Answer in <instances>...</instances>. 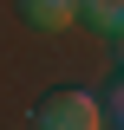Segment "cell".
<instances>
[{
    "label": "cell",
    "mask_w": 124,
    "mask_h": 130,
    "mask_svg": "<svg viewBox=\"0 0 124 130\" xmlns=\"http://www.w3.org/2000/svg\"><path fill=\"white\" fill-rule=\"evenodd\" d=\"M20 13H26L33 26H46V32H65L78 20V0H20Z\"/></svg>",
    "instance_id": "2"
},
{
    "label": "cell",
    "mask_w": 124,
    "mask_h": 130,
    "mask_svg": "<svg viewBox=\"0 0 124 130\" xmlns=\"http://www.w3.org/2000/svg\"><path fill=\"white\" fill-rule=\"evenodd\" d=\"M105 117H111V124H124V78L105 91Z\"/></svg>",
    "instance_id": "4"
},
{
    "label": "cell",
    "mask_w": 124,
    "mask_h": 130,
    "mask_svg": "<svg viewBox=\"0 0 124 130\" xmlns=\"http://www.w3.org/2000/svg\"><path fill=\"white\" fill-rule=\"evenodd\" d=\"M78 13L92 20L98 32H124V0H78Z\"/></svg>",
    "instance_id": "3"
},
{
    "label": "cell",
    "mask_w": 124,
    "mask_h": 130,
    "mask_svg": "<svg viewBox=\"0 0 124 130\" xmlns=\"http://www.w3.org/2000/svg\"><path fill=\"white\" fill-rule=\"evenodd\" d=\"M118 65H124V32H118Z\"/></svg>",
    "instance_id": "5"
},
{
    "label": "cell",
    "mask_w": 124,
    "mask_h": 130,
    "mask_svg": "<svg viewBox=\"0 0 124 130\" xmlns=\"http://www.w3.org/2000/svg\"><path fill=\"white\" fill-rule=\"evenodd\" d=\"M98 124H105V104L92 91H72V85L46 91L39 111H33V130H98Z\"/></svg>",
    "instance_id": "1"
}]
</instances>
